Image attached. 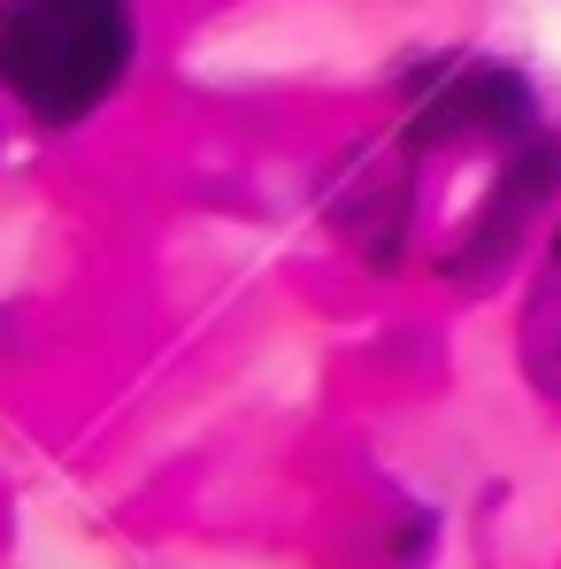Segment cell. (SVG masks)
Masks as SVG:
<instances>
[{"instance_id": "cell-2", "label": "cell", "mask_w": 561, "mask_h": 569, "mask_svg": "<svg viewBox=\"0 0 561 569\" xmlns=\"http://www.w3.org/2000/svg\"><path fill=\"white\" fill-rule=\"evenodd\" d=\"M523 370L547 392H561V239H554V254H547V270H539L531 308H523Z\"/></svg>"}, {"instance_id": "cell-1", "label": "cell", "mask_w": 561, "mask_h": 569, "mask_svg": "<svg viewBox=\"0 0 561 569\" xmlns=\"http://www.w3.org/2000/svg\"><path fill=\"white\" fill-rule=\"evenodd\" d=\"M131 70L123 0H0V86L47 123H78Z\"/></svg>"}]
</instances>
